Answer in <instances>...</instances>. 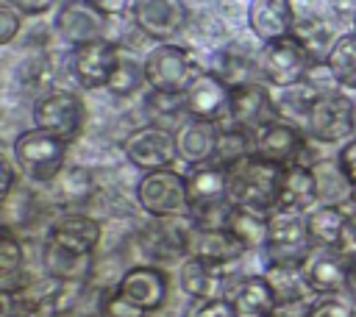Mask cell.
Segmentation results:
<instances>
[{"label": "cell", "instance_id": "16", "mask_svg": "<svg viewBox=\"0 0 356 317\" xmlns=\"http://www.w3.org/2000/svg\"><path fill=\"white\" fill-rule=\"evenodd\" d=\"M184 253L195 256V259H203L209 264H217V267H231L234 261H239L248 253V247L228 228H197V225H192L186 231Z\"/></svg>", "mask_w": 356, "mask_h": 317}, {"label": "cell", "instance_id": "34", "mask_svg": "<svg viewBox=\"0 0 356 317\" xmlns=\"http://www.w3.org/2000/svg\"><path fill=\"white\" fill-rule=\"evenodd\" d=\"M317 298L306 295V298H292V300H278L270 317H312Z\"/></svg>", "mask_w": 356, "mask_h": 317}, {"label": "cell", "instance_id": "18", "mask_svg": "<svg viewBox=\"0 0 356 317\" xmlns=\"http://www.w3.org/2000/svg\"><path fill=\"white\" fill-rule=\"evenodd\" d=\"M253 142H256V156L270 164H278V167L300 164V153L306 150L300 131L284 120H273V122L261 125L253 133Z\"/></svg>", "mask_w": 356, "mask_h": 317}, {"label": "cell", "instance_id": "35", "mask_svg": "<svg viewBox=\"0 0 356 317\" xmlns=\"http://www.w3.org/2000/svg\"><path fill=\"white\" fill-rule=\"evenodd\" d=\"M312 317H356V309L337 295H325V298H317Z\"/></svg>", "mask_w": 356, "mask_h": 317}, {"label": "cell", "instance_id": "25", "mask_svg": "<svg viewBox=\"0 0 356 317\" xmlns=\"http://www.w3.org/2000/svg\"><path fill=\"white\" fill-rule=\"evenodd\" d=\"M42 264H44V273L61 284H81L89 278L92 273V256H83V253H72V250H64L58 247L56 242L44 239V247H42Z\"/></svg>", "mask_w": 356, "mask_h": 317}, {"label": "cell", "instance_id": "10", "mask_svg": "<svg viewBox=\"0 0 356 317\" xmlns=\"http://www.w3.org/2000/svg\"><path fill=\"white\" fill-rule=\"evenodd\" d=\"M120 53H122V47L117 42L95 39V42L81 44V47H72L70 70H72L75 81L83 89H100V86H108V81H111V75L117 70Z\"/></svg>", "mask_w": 356, "mask_h": 317}, {"label": "cell", "instance_id": "1", "mask_svg": "<svg viewBox=\"0 0 356 317\" xmlns=\"http://www.w3.org/2000/svg\"><path fill=\"white\" fill-rule=\"evenodd\" d=\"M145 81L156 95H186V89L206 72L192 50L161 42L145 56Z\"/></svg>", "mask_w": 356, "mask_h": 317}, {"label": "cell", "instance_id": "44", "mask_svg": "<svg viewBox=\"0 0 356 317\" xmlns=\"http://www.w3.org/2000/svg\"><path fill=\"white\" fill-rule=\"evenodd\" d=\"M353 31H356V8H353Z\"/></svg>", "mask_w": 356, "mask_h": 317}, {"label": "cell", "instance_id": "7", "mask_svg": "<svg viewBox=\"0 0 356 317\" xmlns=\"http://www.w3.org/2000/svg\"><path fill=\"white\" fill-rule=\"evenodd\" d=\"M356 131V103L342 92H320L306 114V133L317 142H342Z\"/></svg>", "mask_w": 356, "mask_h": 317}, {"label": "cell", "instance_id": "12", "mask_svg": "<svg viewBox=\"0 0 356 317\" xmlns=\"http://www.w3.org/2000/svg\"><path fill=\"white\" fill-rule=\"evenodd\" d=\"M275 111H278V106H275V100L264 83L245 81V83L231 86V108H228L231 125L256 133L261 125L278 120Z\"/></svg>", "mask_w": 356, "mask_h": 317}, {"label": "cell", "instance_id": "36", "mask_svg": "<svg viewBox=\"0 0 356 317\" xmlns=\"http://www.w3.org/2000/svg\"><path fill=\"white\" fill-rule=\"evenodd\" d=\"M337 161H339V170L342 175L348 178V186H350V200L356 203V136L348 139L342 145V150L337 153Z\"/></svg>", "mask_w": 356, "mask_h": 317}, {"label": "cell", "instance_id": "43", "mask_svg": "<svg viewBox=\"0 0 356 317\" xmlns=\"http://www.w3.org/2000/svg\"><path fill=\"white\" fill-rule=\"evenodd\" d=\"M350 281L356 284V264H353V270H350Z\"/></svg>", "mask_w": 356, "mask_h": 317}, {"label": "cell", "instance_id": "41", "mask_svg": "<svg viewBox=\"0 0 356 317\" xmlns=\"http://www.w3.org/2000/svg\"><path fill=\"white\" fill-rule=\"evenodd\" d=\"M100 14L106 17H120L122 11H128L134 6V0H89Z\"/></svg>", "mask_w": 356, "mask_h": 317}, {"label": "cell", "instance_id": "14", "mask_svg": "<svg viewBox=\"0 0 356 317\" xmlns=\"http://www.w3.org/2000/svg\"><path fill=\"white\" fill-rule=\"evenodd\" d=\"M108 17L100 14L89 0H67L56 14V33L70 47H81L95 39H106Z\"/></svg>", "mask_w": 356, "mask_h": 317}, {"label": "cell", "instance_id": "26", "mask_svg": "<svg viewBox=\"0 0 356 317\" xmlns=\"http://www.w3.org/2000/svg\"><path fill=\"white\" fill-rule=\"evenodd\" d=\"M348 222L350 217L342 211V206L320 203L312 211H306V225H309V236L314 247H337Z\"/></svg>", "mask_w": 356, "mask_h": 317}, {"label": "cell", "instance_id": "38", "mask_svg": "<svg viewBox=\"0 0 356 317\" xmlns=\"http://www.w3.org/2000/svg\"><path fill=\"white\" fill-rule=\"evenodd\" d=\"M19 17L22 14H17L11 6H0V44H8V42H14V36H17V31H19Z\"/></svg>", "mask_w": 356, "mask_h": 317}, {"label": "cell", "instance_id": "15", "mask_svg": "<svg viewBox=\"0 0 356 317\" xmlns=\"http://www.w3.org/2000/svg\"><path fill=\"white\" fill-rule=\"evenodd\" d=\"M231 108V83L217 72H203L184 95V111L192 120L220 122Z\"/></svg>", "mask_w": 356, "mask_h": 317}, {"label": "cell", "instance_id": "29", "mask_svg": "<svg viewBox=\"0 0 356 317\" xmlns=\"http://www.w3.org/2000/svg\"><path fill=\"white\" fill-rule=\"evenodd\" d=\"M253 153H256L253 131L228 125V128L220 131L217 153H214V161H211V164H217V167H222V170H234L236 164H242V161L250 158Z\"/></svg>", "mask_w": 356, "mask_h": 317}, {"label": "cell", "instance_id": "2", "mask_svg": "<svg viewBox=\"0 0 356 317\" xmlns=\"http://www.w3.org/2000/svg\"><path fill=\"white\" fill-rule=\"evenodd\" d=\"M136 203L145 214L156 220H181L192 214L189 189H186V172H178L172 167L142 172L136 184Z\"/></svg>", "mask_w": 356, "mask_h": 317}, {"label": "cell", "instance_id": "28", "mask_svg": "<svg viewBox=\"0 0 356 317\" xmlns=\"http://www.w3.org/2000/svg\"><path fill=\"white\" fill-rule=\"evenodd\" d=\"M325 70L339 86L356 89V31L342 33L331 42L325 53Z\"/></svg>", "mask_w": 356, "mask_h": 317}, {"label": "cell", "instance_id": "33", "mask_svg": "<svg viewBox=\"0 0 356 317\" xmlns=\"http://www.w3.org/2000/svg\"><path fill=\"white\" fill-rule=\"evenodd\" d=\"M100 314H103V317H147L136 303H131V300H128L125 295H120L117 289L103 295Z\"/></svg>", "mask_w": 356, "mask_h": 317}, {"label": "cell", "instance_id": "4", "mask_svg": "<svg viewBox=\"0 0 356 317\" xmlns=\"http://www.w3.org/2000/svg\"><path fill=\"white\" fill-rule=\"evenodd\" d=\"M281 170L284 167L270 164V161L259 158L256 153L250 158H245L242 164H236L234 170H228V178H231V203L270 214L275 209V200H278V178H281Z\"/></svg>", "mask_w": 356, "mask_h": 317}, {"label": "cell", "instance_id": "31", "mask_svg": "<svg viewBox=\"0 0 356 317\" xmlns=\"http://www.w3.org/2000/svg\"><path fill=\"white\" fill-rule=\"evenodd\" d=\"M142 83H147L145 81V64H139L136 58L120 53L117 70H114V75H111V81H108L106 89L114 92V95H120V97H125V95H134Z\"/></svg>", "mask_w": 356, "mask_h": 317}, {"label": "cell", "instance_id": "11", "mask_svg": "<svg viewBox=\"0 0 356 317\" xmlns=\"http://www.w3.org/2000/svg\"><path fill=\"white\" fill-rule=\"evenodd\" d=\"M131 17L145 36L161 44V42H172L184 31L189 14L184 0H134Z\"/></svg>", "mask_w": 356, "mask_h": 317}, {"label": "cell", "instance_id": "13", "mask_svg": "<svg viewBox=\"0 0 356 317\" xmlns=\"http://www.w3.org/2000/svg\"><path fill=\"white\" fill-rule=\"evenodd\" d=\"M120 295H125L131 303H136L145 314H153L164 306L170 295V278L156 264H134L122 273V278L114 286Z\"/></svg>", "mask_w": 356, "mask_h": 317}, {"label": "cell", "instance_id": "19", "mask_svg": "<svg viewBox=\"0 0 356 317\" xmlns=\"http://www.w3.org/2000/svg\"><path fill=\"white\" fill-rule=\"evenodd\" d=\"M44 239L56 242V245L64 247V250L92 256L95 247H97V242H100V222L92 220L89 214L64 211V214H58V217L50 222Z\"/></svg>", "mask_w": 356, "mask_h": 317}, {"label": "cell", "instance_id": "37", "mask_svg": "<svg viewBox=\"0 0 356 317\" xmlns=\"http://www.w3.org/2000/svg\"><path fill=\"white\" fill-rule=\"evenodd\" d=\"M192 317H236V311L228 298H214V300H200Z\"/></svg>", "mask_w": 356, "mask_h": 317}, {"label": "cell", "instance_id": "8", "mask_svg": "<svg viewBox=\"0 0 356 317\" xmlns=\"http://www.w3.org/2000/svg\"><path fill=\"white\" fill-rule=\"evenodd\" d=\"M83 120H86V111L75 92L53 89L33 103V125L64 139L67 145L75 142V136L83 128Z\"/></svg>", "mask_w": 356, "mask_h": 317}, {"label": "cell", "instance_id": "40", "mask_svg": "<svg viewBox=\"0 0 356 317\" xmlns=\"http://www.w3.org/2000/svg\"><path fill=\"white\" fill-rule=\"evenodd\" d=\"M348 264H350V270H353V264H356V220H350L348 222V228H345V234H342V239H339V245L334 247Z\"/></svg>", "mask_w": 356, "mask_h": 317}, {"label": "cell", "instance_id": "24", "mask_svg": "<svg viewBox=\"0 0 356 317\" xmlns=\"http://www.w3.org/2000/svg\"><path fill=\"white\" fill-rule=\"evenodd\" d=\"M228 300H231L236 317H270L278 303V298L264 275H245L234 286Z\"/></svg>", "mask_w": 356, "mask_h": 317}, {"label": "cell", "instance_id": "30", "mask_svg": "<svg viewBox=\"0 0 356 317\" xmlns=\"http://www.w3.org/2000/svg\"><path fill=\"white\" fill-rule=\"evenodd\" d=\"M264 278L270 281L273 292L278 300H292V298H306L312 295V289L306 286L303 270L295 264H267Z\"/></svg>", "mask_w": 356, "mask_h": 317}, {"label": "cell", "instance_id": "23", "mask_svg": "<svg viewBox=\"0 0 356 317\" xmlns=\"http://www.w3.org/2000/svg\"><path fill=\"white\" fill-rule=\"evenodd\" d=\"M222 284H225V267L209 264L195 256H186L178 267V286L184 289V295H189L197 303L222 298Z\"/></svg>", "mask_w": 356, "mask_h": 317}, {"label": "cell", "instance_id": "22", "mask_svg": "<svg viewBox=\"0 0 356 317\" xmlns=\"http://www.w3.org/2000/svg\"><path fill=\"white\" fill-rule=\"evenodd\" d=\"M217 139H220V125L209 122V120H186L178 131H175V142H178V158L186 161L189 167L197 164H211L214 153H217Z\"/></svg>", "mask_w": 356, "mask_h": 317}, {"label": "cell", "instance_id": "42", "mask_svg": "<svg viewBox=\"0 0 356 317\" xmlns=\"http://www.w3.org/2000/svg\"><path fill=\"white\" fill-rule=\"evenodd\" d=\"M11 189H14V167H11V161L6 158V161H3V189H0L3 200L11 195Z\"/></svg>", "mask_w": 356, "mask_h": 317}, {"label": "cell", "instance_id": "17", "mask_svg": "<svg viewBox=\"0 0 356 317\" xmlns=\"http://www.w3.org/2000/svg\"><path fill=\"white\" fill-rule=\"evenodd\" d=\"M306 286L312 295H339L350 284V264L334 247H314L309 259L300 264Z\"/></svg>", "mask_w": 356, "mask_h": 317}, {"label": "cell", "instance_id": "21", "mask_svg": "<svg viewBox=\"0 0 356 317\" xmlns=\"http://www.w3.org/2000/svg\"><path fill=\"white\" fill-rule=\"evenodd\" d=\"M320 200L317 192V175L309 164H289L281 170L278 178V200L275 209H289V211H312L314 203Z\"/></svg>", "mask_w": 356, "mask_h": 317}, {"label": "cell", "instance_id": "39", "mask_svg": "<svg viewBox=\"0 0 356 317\" xmlns=\"http://www.w3.org/2000/svg\"><path fill=\"white\" fill-rule=\"evenodd\" d=\"M3 3L11 6L22 17H39V14H44L56 6V0H3Z\"/></svg>", "mask_w": 356, "mask_h": 317}, {"label": "cell", "instance_id": "3", "mask_svg": "<svg viewBox=\"0 0 356 317\" xmlns=\"http://www.w3.org/2000/svg\"><path fill=\"white\" fill-rule=\"evenodd\" d=\"M11 158H14V167L25 178H31L36 184H50L64 172L67 142L33 125L31 131H22L14 139Z\"/></svg>", "mask_w": 356, "mask_h": 317}, {"label": "cell", "instance_id": "6", "mask_svg": "<svg viewBox=\"0 0 356 317\" xmlns=\"http://www.w3.org/2000/svg\"><path fill=\"white\" fill-rule=\"evenodd\" d=\"M256 67H259V72L264 75V81L270 86L286 89V86L303 83V78L312 70V53L292 33V36H284V39H275V42L261 44L259 58H256Z\"/></svg>", "mask_w": 356, "mask_h": 317}, {"label": "cell", "instance_id": "5", "mask_svg": "<svg viewBox=\"0 0 356 317\" xmlns=\"http://www.w3.org/2000/svg\"><path fill=\"white\" fill-rule=\"evenodd\" d=\"M314 250L306 214L289 211V209H273L267 220V245H264V261L267 264H295L300 267L309 253Z\"/></svg>", "mask_w": 356, "mask_h": 317}, {"label": "cell", "instance_id": "32", "mask_svg": "<svg viewBox=\"0 0 356 317\" xmlns=\"http://www.w3.org/2000/svg\"><path fill=\"white\" fill-rule=\"evenodd\" d=\"M22 261H25V253H22L19 239L11 234V228L3 225V231H0V278L22 273Z\"/></svg>", "mask_w": 356, "mask_h": 317}, {"label": "cell", "instance_id": "27", "mask_svg": "<svg viewBox=\"0 0 356 317\" xmlns=\"http://www.w3.org/2000/svg\"><path fill=\"white\" fill-rule=\"evenodd\" d=\"M267 220L270 214L248 209V206H234L228 214L225 228L248 247V250H264L267 245Z\"/></svg>", "mask_w": 356, "mask_h": 317}, {"label": "cell", "instance_id": "20", "mask_svg": "<svg viewBox=\"0 0 356 317\" xmlns=\"http://www.w3.org/2000/svg\"><path fill=\"white\" fill-rule=\"evenodd\" d=\"M248 25L253 36L267 44L295 33V11L289 0H250L248 3Z\"/></svg>", "mask_w": 356, "mask_h": 317}, {"label": "cell", "instance_id": "9", "mask_svg": "<svg viewBox=\"0 0 356 317\" xmlns=\"http://www.w3.org/2000/svg\"><path fill=\"white\" fill-rule=\"evenodd\" d=\"M122 150H125V158L134 167H139L142 172L172 167V161L178 158L175 133L164 125H142L139 131H134L125 139Z\"/></svg>", "mask_w": 356, "mask_h": 317}]
</instances>
